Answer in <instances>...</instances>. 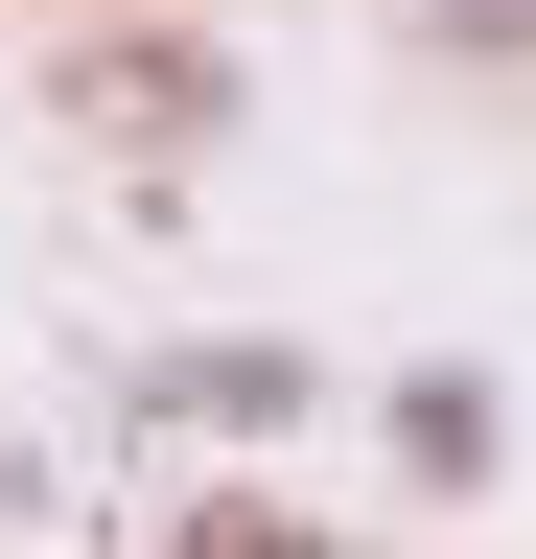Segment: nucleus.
Segmentation results:
<instances>
[{"mask_svg": "<svg viewBox=\"0 0 536 559\" xmlns=\"http://www.w3.org/2000/svg\"><path fill=\"white\" fill-rule=\"evenodd\" d=\"M141 396H164V419H303V349H164Z\"/></svg>", "mask_w": 536, "mask_h": 559, "instance_id": "f257e3e1", "label": "nucleus"}, {"mask_svg": "<svg viewBox=\"0 0 536 559\" xmlns=\"http://www.w3.org/2000/svg\"><path fill=\"white\" fill-rule=\"evenodd\" d=\"M187 559H303V536L281 513H187Z\"/></svg>", "mask_w": 536, "mask_h": 559, "instance_id": "f03ea898", "label": "nucleus"}]
</instances>
